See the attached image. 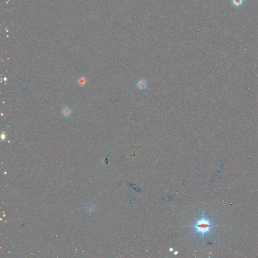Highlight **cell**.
<instances>
[{
	"mask_svg": "<svg viewBox=\"0 0 258 258\" xmlns=\"http://www.w3.org/2000/svg\"><path fill=\"white\" fill-rule=\"evenodd\" d=\"M62 112H63V115H64V117H68L71 115V114L72 113V110L68 107H65L63 108Z\"/></svg>",
	"mask_w": 258,
	"mask_h": 258,
	"instance_id": "3957f363",
	"label": "cell"
},
{
	"mask_svg": "<svg viewBox=\"0 0 258 258\" xmlns=\"http://www.w3.org/2000/svg\"><path fill=\"white\" fill-rule=\"evenodd\" d=\"M136 85H137V88H138L139 89L143 90V89L146 88L147 84L146 81H145V79H142L137 82Z\"/></svg>",
	"mask_w": 258,
	"mask_h": 258,
	"instance_id": "7a4b0ae2",
	"label": "cell"
},
{
	"mask_svg": "<svg viewBox=\"0 0 258 258\" xmlns=\"http://www.w3.org/2000/svg\"><path fill=\"white\" fill-rule=\"evenodd\" d=\"M190 226L194 227L196 233L204 239L206 235L209 233L213 227L218 226V225H214L211 219L205 216L203 213L201 218L198 219L193 225Z\"/></svg>",
	"mask_w": 258,
	"mask_h": 258,
	"instance_id": "6da1fadb",
	"label": "cell"
}]
</instances>
